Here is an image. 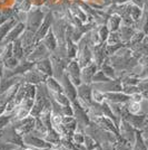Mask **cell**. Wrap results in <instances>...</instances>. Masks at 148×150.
I'll return each mask as SVG.
<instances>
[{"instance_id":"6da1fadb","label":"cell","mask_w":148,"mask_h":150,"mask_svg":"<svg viewBox=\"0 0 148 150\" xmlns=\"http://www.w3.org/2000/svg\"><path fill=\"white\" fill-rule=\"evenodd\" d=\"M119 134L125 142H128L129 144H134L136 139V130L133 125H130L129 122H127L126 120H121L120 123H119Z\"/></svg>"},{"instance_id":"7a4b0ae2","label":"cell","mask_w":148,"mask_h":150,"mask_svg":"<svg viewBox=\"0 0 148 150\" xmlns=\"http://www.w3.org/2000/svg\"><path fill=\"white\" fill-rule=\"evenodd\" d=\"M1 139L5 141V142H8V144H16L18 147H24V141H22V137L19 136L18 132L16 131L15 127L13 125H9V127H6L2 131H1Z\"/></svg>"},{"instance_id":"3957f363","label":"cell","mask_w":148,"mask_h":150,"mask_svg":"<svg viewBox=\"0 0 148 150\" xmlns=\"http://www.w3.org/2000/svg\"><path fill=\"white\" fill-rule=\"evenodd\" d=\"M22 141L25 146H29L32 148H36V149H48L51 148V144L49 142H47L43 138H40L34 134L32 132L30 133H27L22 137Z\"/></svg>"},{"instance_id":"277c9868","label":"cell","mask_w":148,"mask_h":150,"mask_svg":"<svg viewBox=\"0 0 148 150\" xmlns=\"http://www.w3.org/2000/svg\"><path fill=\"white\" fill-rule=\"evenodd\" d=\"M133 150H148L146 142H145V138H144L142 132L140 130L136 131V139L134 144H133Z\"/></svg>"},{"instance_id":"5b68a950","label":"cell","mask_w":148,"mask_h":150,"mask_svg":"<svg viewBox=\"0 0 148 150\" xmlns=\"http://www.w3.org/2000/svg\"><path fill=\"white\" fill-rule=\"evenodd\" d=\"M127 111L131 114H139L142 111V104L139 102H135L133 100H129V104L126 108Z\"/></svg>"},{"instance_id":"8992f818","label":"cell","mask_w":148,"mask_h":150,"mask_svg":"<svg viewBox=\"0 0 148 150\" xmlns=\"http://www.w3.org/2000/svg\"><path fill=\"white\" fill-rule=\"evenodd\" d=\"M47 85L50 91H52V93H58V92H61V86L60 84L58 83V81H56L55 79L49 77L47 80Z\"/></svg>"},{"instance_id":"52a82bcc","label":"cell","mask_w":148,"mask_h":150,"mask_svg":"<svg viewBox=\"0 0 148 150\" xmlns=\"http://www.w3.org/2000/svg\"><path fill=\"white\" fill-rule=\"evenodd\" d=\"M84 144H85V147H86L87 150H95L99 146L98 142H97L93 137H90V136H88V134L85 136V142H84Z\"/></svg>"},{"instance_id":"ba28073f","label":"cell","mask_w":148,"mask_h":150,"mask_svg":"<svg viewBox=\"0 0 148 150\" xmlns=\"http://www.w3.org/2000/svg\"><path fill=\"white\" fill-rule=\"evenodd\" d=\"M78 92L80 94L81 99L84 100H90V91H89V88L87 85H81L80 88H78Z\"/></svg>"},{"instance_id":"9c48e42d","label":"cell","mask_w":148,"mask_h":150,"mask_svg":"<svg viewBox=\"0 0 148 150\" xmlns=\"http://www.w3.org/2000/svg\"><path fill=\"white\" fill-rule=\"evenodd\" d=\"M38 69H40L43 73H47V74H51V65H50L49 61H45V62H40L38 64Z\"/></svg>"},{"instance_id":"30bf717a","label":"cell","mask_w":148,"mask_h":150,"mask_svg":"<svg viewBox=\"0 0 148 150\" xmlns=\"http://www.w3.org/2000/svg\"><path fill=\"white\" fill-rule=\"evenodd\" d=\"M10 120H11V117H9V115H5V114L0 115V131H2L6 128L8 123L10 122Z\"/></svg>"},{"instance_id":"8fae6325","label":"cell","mask_w":148,"mask_h":150,"mask_svg":"<svg viewBox=\"0 0 148 150\" xmlns=\"http://www.w3.org/2000/svg\"><path fill=\"white\" fill-rule=\"evenodd\" d=\"M16 148H18V146L5 142V141L1 139V137H0V150H13V149H16Z\"/></svg>"},{"instance_id":"7c38bea8","label":"cell","mask_w":148,"mask_h":150,"mask_svg":"<svg viewBox=\"0 0 148 150\" xmlns=\"http://www.w3.org/2000/svg\"><path fill=\"white\" fill-rule=\"evenodd\" d=\"M22 150H38V149L32 148V147H29V146H24V147H22Z\"/></svg>"},{"instance_id":"4fadbf2b","label":"cell","mask_w":148,"mask_h":150,"mask_svg":"<svg viewBox=\"0 0 148 150\" xmlns=\"http://www.w3.org/2000/svg\"><path fill=\"white\" fill-rule=\"evenodd\" d=\"M2 69H3V64H2L1 59H0V75L2 74Z\"/></svg>"},{"instance_id":"5bb4252c","label":"cell","mask_w":148,"mask_h":150,"mask_svg":"<svg viewBox=\"0 0 148 150\" xmlns=\"http://www.w3.org/2000/svg\"><path fill=\"white\" fill-rule=\"evenodd\" d=\"M145 142H146V146H147V148H148V139H145Z\"/></svg>"},{"instance_id":"9a60e30c","label":"cell","mask_w":148,"mask_h":150,"mask_svg":"<svg viewBox=\"0 0 148 150\" xmlns=\"http://www.w3.org/2000/svg\"><path fill=\"white\" fill-rule=\"evenodd\" d=\"M45 150H58V149H55V148H48V149H45Z\"/></svg>"}]
</instances>
